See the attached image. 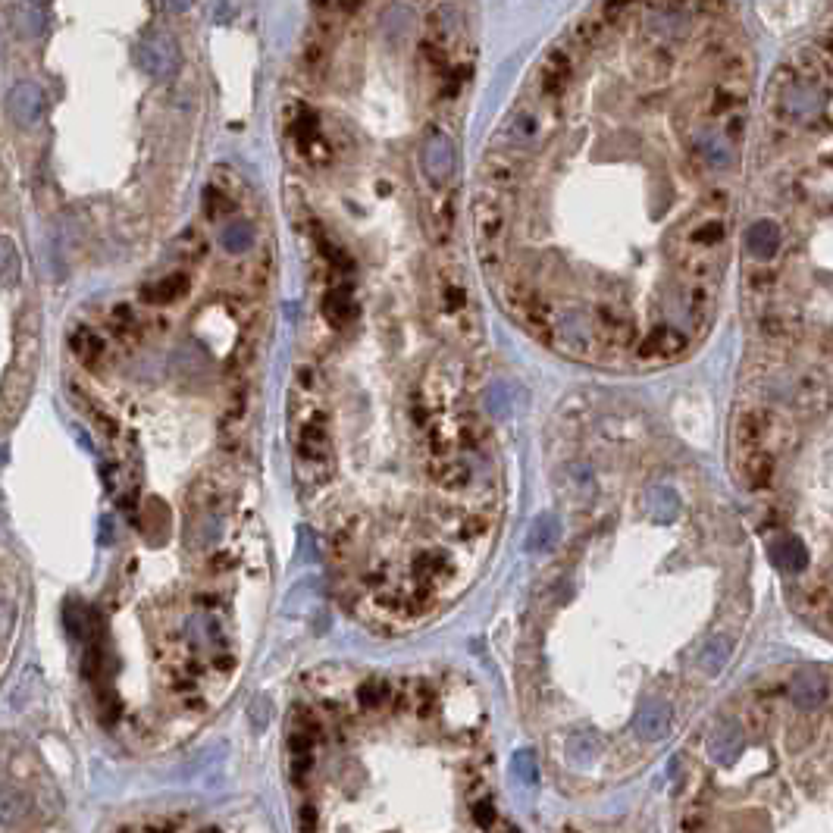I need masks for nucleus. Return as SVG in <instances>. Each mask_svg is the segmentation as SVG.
Segmentation results:
<instances>
[{
	"label": "nucleus",
	"mask_w": 833,
	"mask_h": 833,
	"mask_svg": "<svg viewBox=\"0 0 833 833\" xmlns=\"http://www.w3.org/2000/svg\"><path fill=\"white\" fill-rule=\"evenodd\" d=\"M445 307L451 314H458V311H464L467 307V292L461 289V285H448L445 289Z\"/></svg>",
	"instance_id": "obj_24"
},
{
	"label": "nucleus",
	"mask_w": 833,
	"mask_h": 833,
	"mask_svg": "<svg viewBox=\"0 0 833 833\" xmlns=\"http://www.w3.org/2000/svg\"><path fill=\"white\" fill-rule=\"evenodd\" d=\"M220 242H223V248H226L229 254H242V251H248V248L254 245V226L245 223V220H232V223L223 229Z\"/></svg>",
	"instance_id": "obj_19"
},
{
	"label": "nucleus",
	"mask_w": 833,
	"mask_h": 833,
	"mask_svg": "<svg viewBox=\"0 0 833 833\" xmlns=\"http://www.w3.org/2000/svg\"><path fill=\"white\" fill-rule=\"evenodd\" d=\"M226 210H232V201H226L217 192V188H207V192H204V213H207V217L210 220H220Z\"/></svg>",
	"instance_id": "obj_23"
},
{
	"label": "nucleus",
	"mask_w": 833,
	"mask_h": 833,
	"mask_svg": "<svg viewBox=\"0 0 833 833\" xmlns=\"http://www.w3.org/2000/svg\"><path fill=\"white\" fill-rule=\"evenodd\" d=\"M135 63L141 66V73H148L154 79H170V76L179 73V66H182L179 41L170 32H151V35H145L138 41Z\"/></svg>",
	"instance_id": "obj_6"
},
{
	"label": "nucleus",
	"mask_w": 833,
	"mask_h": 833,
	"mask_svg": "<svg viewBox=\"0 0 833 833\" xmlns=\"http://www.w3.org/2000/svg\"><path fill=\"white\" fill-rule=\"evenodd\" d=\"M292 132H295V138H298L301 151H307V148H311L314 135H317V116H314L311 110H307V107H301V116H298V123L292 126Z\"/></svg>",
	"instance_id": "obj_22"
},
{
	"label": "nucleus",
	"mask_w": 833,
	"mask_h": 833,
	"mask_svg": "<svg viewBox=\"0 0 833 833\" xmlns=\"http://www.w3.org/2000/svg\"><path fill=\"white\" fill-rule=\"evenodd\" d=\"M473 223V251L486 273H502L508 264V238H511V204L505 192L480 185L470 201Z\"/></svg>",
	"instance_id": "obj_2"
},
{
	"label": "nucleus",
	"mask_w": 833,
	"mask_h": 833,
	"mask_svg": "<svg viewBox=\"0 0 833 833\" xmlns=\"http://www.w3.org/2000/svg\"><path fill=\"white\" fill-rule=\"evenodd\" d=\"M696 151L705 157V163L711 166V170H724V166L733 163V148H730V141H724L721 135H702Z\"/></svg>",
	"instance_id": "obj_16"
},
{
	"label": "nucleus",
	"mask_w": 833,
	"mask_h": 833,
	"mask_svg": "<svg viewBox=\"0 0 833 833\" xmlns=\"http://www.w3.org/2000/svg\"><path fill=\"white\" fill-rule=\"evenodd\" d=\"M683 311H686V320H689V326H693L696 336H705V329L711 323V311H714V289H711V282H693V285H689Z\"/></svg>",
	"instance_id": "obj_10"
},
{
	"label": "nucleus",
	"mask_w": 833,
	"mask_h": 833,
	"mask_svg": "<svg viewBox=\"0 0 833 833\" xmlns=\"http://www.w3.org/2000/svg\"><path fill=\"white\" fill-rule=\"evenodd\" d=\"M727 242V192H714L693 217L680 223L668 238V254L696 282H708L724 267Z\"/></svg>",
	"instance_id": "obj_1"
},
{
	"label": "nucleus",
	"mask_w": 833,
	"mask_h": 833,
	"mask_svg": "<svg viewBox=\"0 0 833 833\" xmlns=\"http://www.w3.org/2000/svg\"><path fill=\"white\" fill-rule=\"evenodd\" d=\"M10 19H13V32L19 38H38L47 29V10L38 0H22V4H16Z\"/></svg>",
	"instance_id": "obj_13"
},
{
	"label": "nucleus",
	"mask_w": 833,
	"mask_h": 833,
	"mask_svg": "<svg viewBox=\"0 0 833 833\" xmlns=\"http://www.w3.org/2000/svg\"><path fill=\"white\" fill-rule=\"evenodd\" d=\"M420 170H423L426 182H433V185H445L451 179V173H455V141H451L442 129H433L423 138Z\"/></svg>",
	"instance_id": "obj_7"
},
{
	"label": "nucleus",
	"mask_w": 833,
	"mask_h": 833,
	"mask_svg": "<svg viewBox=\"0 0 833 833\" xmlns=\"http://www.w3.org/2000/svg\"><path fill=\"white\" fill-rule=\"evenodd\" d=\"M639 4H642V0H602L599 16L614 29V26H624V22L636 13Z\"/></svg>",
	"instance_id": "obj_20"
},
{
	"label": "nucleus",
	"mask_w": 833,
	"mask_h": 833,
	"mask_svg": "<svg viewBox=\"0 0 833 833\" xmlns=\"http://www.w3.org/2000/svg\"><path fill=\"white\" fill-rule=\"evenodd\" d=\"M185 292H188V276L173 273V276H163L160 282L145 285L141 295H145V301H151V304H170V301H179Z\"/></svg>",
	"instance_id": "obj_15"
},
{
	"label": "nucleus",
	"mask_w": 833,
	"mask_h": 833,
	"mask_svg": "<svg viewBox=\"0 0 833 833\" xmlns=\"http://www.w3.org/2000/svg\"><path fill=\"white\" fill-rule=\"evenodd\" d=\"M542 101L539 104H517L508 119H505V126L498 129V141H508V151L520 154V151H536L539 145H545V138H549V119H545L542 113Z\"/></svg>",
	"instance_id": "obj_3"
},
{
	"label": "nucleus",
	"mask_w": 833,
	"mask_h": 833,
	"mask_svg": "<svg viewBox=\"0 0 833 833\" xmlns=\"http://www.w3.org/2000/svg\"><path fill=\"white\" fill-rule=\"evenodd\" d=\"M163 7L179 16V13H188V10H192V7H195V0H163Z\"/></svg>",
	"instance_id": "obj_25"
},
{
	"label": "nucleus",
	"mask_w": 833,
	"mask_h": 833,
	"mask_svg": "<svg viewBox=\"0 0 833 833\" xmlns=\"http://www.w3.org/2000/svg\"><path fill=\"white\" fill-rule=\"evenodd\" d=\"M73 348H76V354L82 357V361H94V357L101 354V348H104V342L94 336L91 329H79L76 336H73Z\"/></svg>",
	"instance_id": "obj_21"
},
{
	"label": "nucleus",
	"mask_w": 833,
	"mask_h": 833,
	"mask_svg": "<svg viewBox=\"0 0 833 833\" xmlns=\"http://www.w3.org/2000/svg\"><path fill=\"white\" fill-rule=\"evenodd\" d=\"M323 314L332 326H342L354 317V301L348 289H332L323 301Z\"/></svg>",
	"instance_id": "obj_17"
},
{
	"label": "nucleus",
	"mask_w": 833,
	"mask_h": 833,
	"mask_svg": "<svg viewBox=\"0 0 833 833\" xmlns=\"http://www.w3.org/2000/svg\"><path fill=\"white\" fill-rule=\"evenodd\" d=\"M783 248V232L774 220H755L746 229V251L755 260H771Z\"/></svg>",
	"instance_id": "obj_11"
},
{
	"label": "nucleus",
	"mask_w": 833,
	"mask_h": 833,
	"mask_svg": "<svg viewBox=\"0 0 833 833\" xmlns=\"http://www.w3.org/2000/svg\"><path fill=\"white\" fill-rule=\"evenodd\" d=\"M44 107H47V94L32 79L16 82L10 88V94H7V116L13 119L16 126H22V129L35 126L38 119H41V113H44Z\"/></svg>",
	"instance_id": "obj_9"
},
{
	"label": "nucleus",
	"mask_w": 833,
	"mask_h": 833,
	"mask_svg": "<svg viewBox=\"0 0 833 833\" xmlns=\"http://www.w3.org/2000/svg\"><path fill=\"white\" fill-rule=\"evenodd\" d=\"M29 799L16 787H0V830H13L26 821Z\"/></svg>",
	"instance_id": "obj_14"
},
{
	"label": "nucleus",
	"mask_w": 833,
	"mask_h": 833,
	"mask_svg": "<svg viewBox=\"0 0 833 833\" xmlns=\"http://www.w3.org/2000/svg\"><path fill=\"white\" fill-rule=\"evenodd\" d=\"M19 273H22V264H19V251L13 245V238L0 235V285L13 289L19 282Z\"/></svg>",
	"instance_id": "obj_18"
},
{
	"label": "nucleus",
	"mask_w": 833,
	"mask_h": 833,
	"mask_svg": "<svg viewBox=\"0 0 833 833\" xmlns=\"http://www.w3.org/2000/svg\"><path fill=\"white\" fill-rule=\"evenodd\" d=\"M480 173H483V185L495 188V192H517V185L523 179V160L514 151H502V148H492L483 163H480Z\"/></svg>",
	"instance_id": "obj_8"
},
{
	"label": "nucleus",
	"mask_w": 833,
	"mask_h": 833,
	"mask_svg": "<svg viewBox=\"0 0 833 833\" xmlns=\"http://www.w3.org/2000/svg\"><path fill=\"white\" fill-rule=\"evenodd\" d=\"M574 79H577V54L567 44H555L539 63V76H536L539 101L558 107L561 98L570 91V85H574Z\"/></svg>",
	"instance_id": "obj_4"
},
{
	"label": "nucleus",
	"mask_w": 833,
	"mask_h": 833,
	"mask_svg": "<svg viewBox=\"0 0 833 833\" xmlns=\"http://www.w3.org/2000/svg\"><path fill=\"white\" fill-rule=\"evenodd\" d=\"M608 38H611V26L602 16H580L574 22V29H570V41L583 47V51H599V47L608 44Z\"/></svg>",
	"instance_id": "obj_12"
},
{
	"label": "nucleus",
	"mask_w": 833,
	"mask_h": 833,
	"mask_svg": "<svg viewBox=\"0 0 833 833\" xmlns=\"http://www.w3.org/2000/svg\"><path fill=\"white\" fill-rule=\"evenodd\" d=\"M689 351V336L674 323H655L646 336L633 345V361L642 367L671 364Z\"/></svg>",
	"instance_id": "obj_5"
}]
</instances>
